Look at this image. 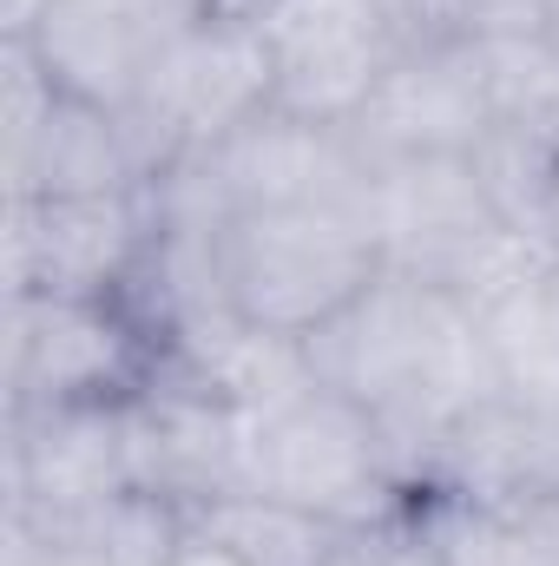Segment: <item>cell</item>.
<instances>
[{"label":"cell","mask_w":559,"mask_h":566,"mask_svg":"<svg viewBox=\"0 0 559 566\" xmlns=\"http://www.w3.org/2000/svg\"><path fill=\"white\" fill-rule=\"evenodd\" d=\"M303 349L323 389L376 416L409 488H421L434 441L481 396H494L481 316H467L441 283L415 277L402 264H382V277L349 310H336L323 329H309Z\"/></svg>","instance_id":"1"},{"label":"cell","mask_w":559,"mask_h":566,"mask_svg":"<svg viewBox=\"0 0 559 566\" xmlns=\"http://www.w3.org/2000/svg\"><path fill=\"white\" fill-rule=\"evenodd\" d=\"M218 290L238 316L309 336L382 277V238L369 205H283L238 211L211 231Z\"/></svg>","instance_id":"2"},{"label":"cell","mask_w":559,"mask_h":566,"mask_svg":"<svg viewBox=\"0 0 559 566\" xmlns=\"http://www.w3.org/2000/svg\"><path fill=\"white\" fill-rule=\"evenodd\" d=\"M244 488L329 514L342 527L389 521L415 501L409 474L395 468L376 416L336 389H303L271 416H251L244 434Z\"/></svg>","instance_id":"3"},{"label":"cell","mask_w":559,"mask_h":566,"mask_svg":"<svg viewBox=\"0 0 559 566\" xmlns=\"http://www.w3.org/2000/svg\"><path fill=\"white\" fill-rule=\"evenodd\" d=\"M271 93H277V66H271V40L257 20H218V13L184 20L158 46L139 106L119 113L145 185L211 151L218 139H231L257 113H271Z\"/></svg>","instance_id":"4"},{"label":"cell","mask_w":559,"mask_h":566,"mask_svg":"<svg viewBox=\"0 0 559 566\" xmlns=\"http://www.w3.org/2000/svg\"><path fill=\"white\" fill-rule=\"evenodd\" d=\"M158 376V343L119 296H7V409L133 402Z\"/></svg>","instance_id":"5"},{"label":"cell","mask_w":559,"mask_h":566,"mask_svg":"<svg viewBox=\"0 0 559 566\" xmlns=\"http://www.w3.org/2000/svg\"><path fill=\"white\" fill-rule=\"evenodd\" d=\"M158 238L151 191L7 198V296H119Z\"/></svg>","instance_id":"6"},{"label":"cell","mask_w":559,"mask_h":566,"mask_svg":"<svg viewBox=\"0 0 559 566\" xmlns=\"http://www.w3.org/2000/svg\"><path fill=\"white\" fill-rule=\"evenodd\" d=\"M257 27L277 66L271 106L329 133H342L362 113V99L402 53L376 0H277Z\"/></svg>","instance_id":"7"},{"label":"cell","mask_w":559,"mask_h":566,"mask_svg":"<svg viewBox=\"0 0 559 566\" xmlns=\"http://www.w3.org/2000/svg\"><path fill=\"white\" fill-rule=\"evenodd\" d=\"M494 126V93L481 80L474 40H428L402 46L395 66L376 80L362 113L342 126L362 165L395 158H467Z\"/></svg>","instance_id":"8"},{"label":"cell","mask_w":559,"mask_h":566,"mask_svg":"<svg viewBox=\"0 0 559 566\" xmlns=\"http://www.w3.org/2000/svg\"><path fill=\"white\" fill-rule=\"evenodd\" d=\"M139 488L133 402L7 409V521H60Z\"/></svg>","instance_id":"9"},{"label":"cell","mask_w":559,"mask_h":566,"mask_svg":"<svg viewBox=\"0 0 559 566\" xmlns=\"http://www.w3.org/2000/svg\"><path fill=\"white\" fill-rule=\"evenodd\" d=\"M178 27L184 20H171L145 0H46L20 40L40 60V73L53 80V93L106 106V113H133L158 46Z\"/></svg>","instance_id":"10"},{"label":"cell","mask_w":559,"mask_h":566,"mask_svg":"<svg viewBox=\"0 0 559 566\" xmlns=\"http://www.w3.org/2000/svg\"><path fill=\"white\" fill-rule=\"evenodd\" d=\"M244 434H251V416L224 409L218 396H204L178 376H151V389L133 396L139 488L178 501L184 514L244 488Z\"/></svg>","instance_id":"11"},{"label":"cell","mask_w":559,"mask_h":566,"mask_svg":"<svg viewBox=\"0 0 559 566\" xmlns=\"http://www.w3.org/2000/svg\"><path fill=\"white\" fill-rule=\"evenodd\" d=\"M158 376H178L204 396H218L238 416H271L283 402H296L303 389H316L309 349L303 336L264 329L251 316H238L231 303H211L198 316H184L158 356Z\"/></svg>","instance_id":"12"},{"label":"cell","mask_w":559,"mask_h":566,"mask_svg":"<svg viewBox=\"0 0 559 566\" xmlns=\"http://www.w3.org/2000/svg\"><path fill=\"white\" fill-rule=\"evenodd\" d=\"M369 218L382 238V258L428 277L434 264H447L467 238H481L494 218L474 158H395V165H369Z\"/></svg>","instance_id":"13"},{"label":"cell","mask_w":559,"mask_h":566,"mask_svg":"<svg viewBox=\"0 0 559 566\" xmlns=\"http://www.w3.org/2000/svg\"><path fill=\"white\" fill-rule=\"evenodd\" d=\"M139 151L119 113L53 93L33 133L7 145V198H106L139 191Z\"/></svg>","instance_id":"14"},{"label":"cell","mask_w":559,"mask_h":566,"mask_svg":"<svg viewBox=\"0 0 559 566\" xmlns=\"http://www.w3.org/2000/svg\"><path fill=\"white\" fill-rule=\"evenodd\" d=\"M33 534L40 566H171L178 547L191 541V514L165 494L126 488L99 507L60 514V521H20Z\"/></svg>","instance_id":"15"},{"label":"cell","mask_w":559,"mask_h":566,"mask_svg":"<svg viewBox=\"0 0 559 566\" xmlns=\"http://www.w3.org/2000/svg\"><path fill=\"white\" fill-rule=\"evenodd\" d=\"M467 158L507 231L559 244V119H494Z\"/></svg>","instance_id":"16"},{"label":"cell","mask_w":559,"mask_h":566,"mask_svg":"<svg viewBox=\"0 0 559 566\" xmlns=\"http://www.w3.org/2000/svg\"><path fill=\"white\" fill-rule=\"evenodd\" d=\"M481 343H487L494 389L507 402H520L527 416L553 422L559 416V264L540 271L527 290H514L500 310H487Z\"/></svg>","instance_id":"17"},{"label":"cell","mask_w":559,"mask_h":566,"mask_svg":"<svg viewBox=\"0 0 559 566\" xmlns=\"http://www.w3.org/2000/svg\"><path fill=\"white\" fill-rule=\"evenodd\" d=\"M191 534H204L211 547H224L231 560H244V566H329L349 527L329 521V514H309L296 501L238 488V494L198 507Z\"/></svg>","instance_id":"18"},{"label":"cell","mask_w":559,"mask_h":566,"mask_svg":"<svg viewBox=\"0 0 559 566\" xmlns=\"http://www.w3.org/2000/svg\"><path fill=\"white\" fill-rule=\"evenodd\" d=\"M553 264H559V244L527 238V231H507V224H487L447 264H434L428 283H441L467 316H487V310H500L514 290H527V283L540 277V271H553Z\"/></svg>","instance_id":"19"},{"label":"cell","mask_w":559,"mask_h":566,"mask_svg":"<svg viewBox=\"0 0 559 566\" xmlns=\"http://www.w3.org/2000/svg\"><path fill=\"white\" fill-rule=\"evenodd\" d=\"M421 514H428V527H434L447 566H547L540 547L527 541V527L514 521V507H481V501L421 494Z\"/></svg>","instance_id":"20"},{"label":"cell","mask_w":559,"mask_h":566,"mask_svg":"<svg viewBox=\"0 0 559 566\" xmlns=\"http://www.w3.org/2000/svg\"><path fill=\"white\" fill-rule=\"evenodd\" d=\"M329 566H447V560H441V541H434V527L421 514V494H415L402 514L349 527Z\"/></svg>","instance_id":"21"},{"label":"cell","mask_w":559,"mask_h":566,"mask_svg":"<svg viewBox=\"0 0 559 566\" xmlns=\"http://www.w3.org/2000/svg\"><path fill=\"white\" fill-rule=\"evenodd\" d=\"M441 20L454 40H514V33H553L547 0H441Z\"/></svg>","instance_id":"22"},{"label":"cell","mask_w":559,"mask_h":566,"mask_svg":"<svg viewBox=\"0 0 559 566\" xmlns=\"http://www.w3.org/2000/svg\"><path fill=\"white\" fill-rule=\"evenodd\" d=\"M171 566H244V560H231L224 547H211L204 534H191V541L178 547V560H171Z\"/></svg>","instance_id":"23"},{"label":"cell","mask_w":559,"mask_h":566,"mask_svg":"<svg viewBox=\"0 0 559 566\" xmlns=\"http://www.w3.org/2000/svg\"><path fill=\"white\" fill-rule=\"evenodd\" d=\"M277 0H204V13H218V20H264Z\"/></svg>","instance_id":"24"},{"label":"cell","mask_w":559,"mask_h":566,"mask_svg":"<svg viewBox=\"0 0 559 566\" xmlns=\"http://www.w3.org/2000/svg\"><path fill=\"white\" fill-rule=\"evenodd\" d=\"M547 13H553V40H559V0H547Z\"/></svg>","instance_id":"25"}]
</instances>
